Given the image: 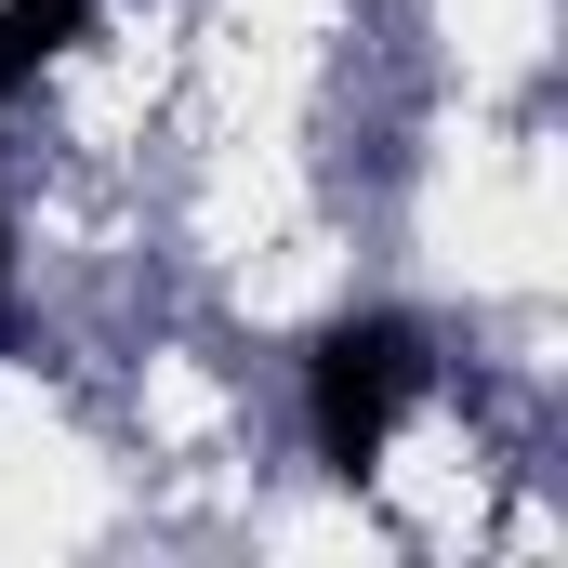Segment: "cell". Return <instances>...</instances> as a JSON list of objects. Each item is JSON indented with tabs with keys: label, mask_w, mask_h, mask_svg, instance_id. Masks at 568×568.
<instances>
[{
	"label": "cell",
	"mask_w": 568,
	"mask_h": 568,
	"mask_svg": "<svg viewBox=\"0 0 568 568\" xmlns=\"http://www.w3.org/2000/svg\"><path fill=\"white\" fill-rule=\"evenodd\" d=\"M436 357L410 317H344V331H317V357H304V436H317V463L331 476H371L397 424L424 410Z\"/></svg>",
	"instance_id": "obj_1"
},
{
	"label": "cell",
	"mask_w": 568,
	"mask_h": 568,
	"mask_svg": "<svg viewBox=\"0 0 568 568\" xmlns=\"http://www.w3.org/2000/svg\"><path fill=\"white\" fill-rule=\"evenodd\" d=\"M93 13H106V0H0V106H13V93H27L80 27H93Z\"/></svg>",
	"instance_id": "obj_2"
},
{
	"label": "cell",
	"mask_w": 568,
	"mask_h": 568,
	"mask_svg": "<svg viewBox=\"0 0 568 568\" xmlns=\"http://www.w3.org/2000/svg\"><path fill=\"white\" fill-rule=\"evenodd\" d=\"M0 278H13V265H0Z\"/></svg>",
	"instance_id": "obj_3"
}]
</instances>
